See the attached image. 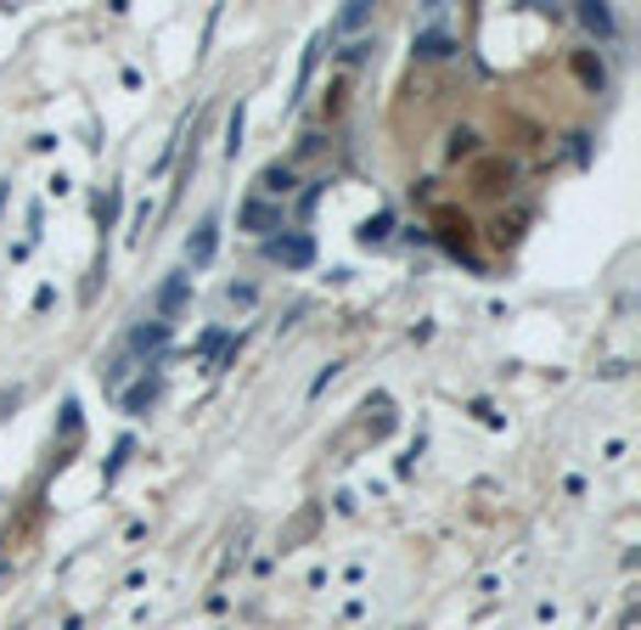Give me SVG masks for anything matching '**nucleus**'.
I'll return each mask as SVG.
<instances>
[{
	"label": "nucleus",
	"mask_w": 641,
	"mask_h": 630,
	"mask_svg": "<svg viewBox=\"0 0 641 630\" xmlns=\"http://www.w3.org/2000/svg\"><path fill=\"white\" fill-rule=\"evenodd\" d=\"M270 259H281V265H310V242H305V236H292V242H270Z\"/></svg>",
	"instance_id": "1a4fd4ad"
},
{
	"label": "nucleus",
	"mask_w": 641,
	"mask_h": 630,
	"mask_svg": "<svg viewBox=\"0 0 641 630\" xmlns=\"http://www.w3.org/2000/svg\"><path fill=\"white\" fill-rule=\"evenodd\" d=\"M343 90H350V85H332V90H327V102H321V113H327V119H338V113H343Z\"/></svg>",
	"instance_id": "dca6fc26"
},
{
	"label": "nucleus",
	"mask_w": 641,
	"mask_h": 630,
	"mask_svg": "<svg viewBox=\"0 0 641 630\" xmlns=\"http://www.w3.org/2000/svg\"><path fill=\"white\" fill-rule=\"evenodd\" d=\"M383 236H388V214H377V220L361 225V242H383Z\"/></svg>",
	"instance_id": "2eb2a0df"
},
{
	"label": "nucleus",
	"mask_w": 641,
	"mask_h": 630,
	"mask_svg": "<svg viewBox=\"0 0 641 630\" xmlns=\"http://www.w3.org/2000/svg\"><path fill=\"white\" fill-rule=\"evenodd\" d=\"M236 220H242V231H281V209H270L265 198H248Z\"/></svg>",
	"instance_id": "f03ea898"
},
{
	"label": "nucleus",
	"mask_w": 641,
	"mask_h": 630,
	"mask_svg": "<svg viewBox=\"0 0 641 630\" xmlns=\"http://www.w3.org/2000/svg\"><path fill=\"white\" fill-rule=\"evenodd\" d=\"M236 147H242V108H236V113H231V141H225V153H231V158H236Z\"/></svg>",
	"instance_id": "f3484780"
},
{
	"label": "nucleus",
	"mask_w": 641,
	"mask_h": 630,
	"mask_svg": "<svg viewBox=\"0 0 641 630\" xmlns=\"http://www.w3.org/2000/svg\"><path fill=\"white\" fill-rule=\"evenodd\" d=\"M259 191H265V198H287V191H292V164H265Z\"/></svg>",
	"instance_id": "39448f33"
},
{
	"label": "nucleus",
	"mask_w": 641,
	"mask_h": 630,
	"mask_svg": "<svg viewBox=\"0 0 641 630\" xmlns=\"http://www.w3.org/2000/svg\"><path fill=\"white\" fill-rule=\"evenodd\" d=\"M433 231H439V242H445V248H451L456 259H467V254H473V225H467V214H456V209H439Z\"/></svg>",
	"instance_id": "f257e3e1"
},
{
	"label": "nucleus",
	"mask_w": 641,
	"mask_h": 630,
	"mask_svg": "<svg viewBox=\"0 0 641 630\" xmlns=\"http://www.w3.org/2000/svg\"><path fill=\"white\" fill-rule=\"evenodd\" d=\"M512 175H518V169H512V158H484L473 180H478V191H507V186H512Z\"/></svg>",
	"instance_id": "7ed1b4c3"
},
{
	"label": "nucleus",
	"mask_w": 641,
	"mask_h": 630,
	"mask_svg": "<svg viewBox=\"0 0 641 630\" xmlns=\"http://www.w3.org/2000/svg\"><path fill=\"white\" fill-rule=\"evenodd\" d=\"M180 299H186V276H169V281H164V294H158V310H164V316H175V310H180Z\"/></svg>",
	"instance_id": "9d476101"
},
{
	"label": "nucleus",
	"mask_w": 641,
	"mask_h": 630,
	"mask_svg": "<svg viewBox=\"0 0 641 630\" xmlns=\"http://www.w3.org/2000/svg\"><path fill=\"white\" fill-rule=\"evenodd\" d=\"M579 23H585L590 34H614V18H608V7H579Z\"/></svg>",
	"instance_id": "9b49d317"
},
{
	"label": "nucleus",
	"mask_w": 641,
	"mask_h": 630,
	"mask_svg": "<svg viewBox=\"0 0 641 630\" xmlns=\"http://www.w3.org/2000/svg\"><path fill=\"white\" fill-rule=\"evenodd\" d=\"M214 231H220L214 220H203V225H197V236L186 242V259H191V265H209V254H214Z\"/></svg>",
	"instance_id": "423d86ee"
},
{
	"label": "nucleus",
	"mask_w": 641,
	"mask_h": 630,
	"mask_svg": "<svg viewBox=\"0 0 641 630\" xmlns=\"http://www.w3.org/2000/svg\"><path fill=\"white\" fill-rule=\"evenodd\" d=\"M445 153H451V158H473V153H478V135H473V130H456Z\"/></svg>",
	"instance_id": "f8f14e48"
},
{
	"label": "nucleus",
	"mask_w": 641,
	"mask_h": 630,
	"mask_svg": "<svg viewBox=\"0 0 641 630\" xmlns=\"http://www.w3.org/2000/svg\"><path fill=\"white\" fill-rule=\"evenodd\" d=\"M153 400H158V372H146V377L135 383V389L124 395V411H146Z\"/></svg>",
	"instance_id": "6e6552de"
},
{
	"label": "nucleus",
	"mask_w": 641,
	"mask_h": 630,
	"mask_svg": "<svg viewBox=\"0 0 641 630\" xmlns=\"http://www.w3.org/2000/svg\"><path fill=\"white\" fill-rule=\"evenodd\" d=\"M417 52H422V57H451V40H445V34H422Z\"/></svg>",
	"instance_id": "4468645a"
},
{
	"label": "nucleus",
	"mask_w": 641,
	"mask_h": 630,
	"mask_svg": "<svg viewBox=\"0 0 641 630\" xmlns=\"http://www.w3.org/2000/svg\"><path fill=\"white\" fill-rule=\"evenodd\" d=\"M518 225H523V220H507V214H501L496 225H489V236H496V248H512V242H518Z\"/></svg>",
	"instance_id": "ddd939ff"
},
{
	"label": "nucleus",
	"mask_w": 641,
	"mask_h": 630,
	"mask_svg": "<svg viewBox=\"0 0 641 630\" xmlns=\"http://www.w3.org/2000/svg\"><path fill=\"white\" fill-rule=\"evenodd\" d=\"M574 74H579V85H585V90H603V85H608L603 57H590V52H574Z\"/></svg>",
	"instance_id": "20e7f679"
},
{
	"label": "nucleus",
	"mask_w": 641,
	"mask_h": 630,
	"mask_svg": "<svg viewBox=\"0 0 641 630\" xmlns=\"http://www.w3.org/2000/svg\"><path fill=\"white\" fill-rule=\"evenodd\" d=\"M164 338H169V327H164V321H146V327H135V332H130V350H135V355L164 350Z\"/></svg>",
	"instance_id": "0eeeda50"
}]
</instances>
